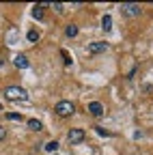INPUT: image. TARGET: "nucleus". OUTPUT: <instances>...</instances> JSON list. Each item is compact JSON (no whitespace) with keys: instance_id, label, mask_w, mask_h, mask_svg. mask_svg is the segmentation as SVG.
Segmentation results:
<instances>
[{"instance_id":"5","label":"nucleus","mask_w":153,"mask_h":155,"mask_svg":"<svg viewBox=\"0 0 153 155\" xmlns=\"http://www.w3.org/2000/svg\"><path fill=\"white\" fill-rule=\"evenodd\" d=\"M106 50H108V43L106 41H95V43H88V48H86L88 54H101Z\"/></svg>"},{"instance_id":"16","label":"nucleus","mask_w":153,"mask_h":155,"mask_svg":"<svg viewBox=\"0 0 153 155\" xmlns=\"http://www.w3.org/2000/svg\"><path fill=\"white\" fill-rule=\"evenodd\" d=\"M52 7H54V11H56V13H63V11H65V7H63L61 2H54Z\"/></svg>"},{"instance_id":"6","label":"nucleus","mask_w":153,"mask_h":155,"mask_svg":"<svg viewBox=\"0 0 153 155\" xmlns=\"http://www.w3.org/2000/svg\"><path fill=\"white\" fill-rule=\"evenodd\" d=\"M88 112H91L93 116H104V106H101L99 101H91V104H88Z\"/></svg>"},{"instance_id":"19","label":"nucleus","mask_w":153,"mask_h":155,"mask_svg":"<svg viewBox=\"0 0 153 155\" xmlns=\"http://www.w3.org/2000/svg\"><path fill=\"white\" fill-rule=\"evenodd\" d=\"M2 65H5V61H0V67H2Z\"/></svg>"},{"instance_id":"13","label":"nucleus","mask_w":153,"mask_h":155,"mask_svg":"<svg viewBox=\"0 0 153 155\" xmlns=\"http://www.w3.org/2000/svg\"><path fill=\"white\" fill-rule=\"evenodd\" d=\"M95 131H97L99 136H104V138H110V136H112V134H110L108 129H104V127H99V125H97V127H95Z\"/></svg>"},{"instance_id":"8","label":"nucleus","mask_w":153,"mask_h":155,"mask_svg":"<svg viewBox=\"0 0 153 155\" xmlns=\"http://www.w3.org/2000/svg\"><path fill=\"white\" fill-rule=\"evenodd\" d=\"M43 7H48V5H35L32 7V17L35 19H43Z\"/></svg>"},{"instance_id":"2","label":"nucleus","mask_w":153,"mask_h":155,"mask_svg":"<svg viewBox=\"0 0 153 155\" xmlns=\"http://www.w3.org/2000/svg\"><path fill=\"white\" fill-rule=\"evenodd\" d=\"M121 13L125 17H138L142 13V7L136 5V2H125V5H121Z\"/></svg>"},{"instance_id":"15","label":"nucleus","mask_w":153,"mask_h":155,"mask_svg":"<svg viewBox=\"0 0 153 155\" xmlns=\"http://www.w3.org/2000/svg\"><path fill=\"white\" fill-rule=\"evenodd\" d=\"M7 119H9V121H22V114H17V112H9V114H7Z\"/></svg>"},{"instance_id":"17","label":"nucleus","mask_w":153,"mask_h":155,"mask_svg":"<svg viewBox=\"0 0 153 155\" xmlns=\"http://www.w3.org/2000/svg\"><path fill=\"white\" fill-rule=\"evenodd\" d=\"M61 54H63V58H65V65H71V63H73V61H71V56H69V54H67L65 50H63Z\"/></svg>"},{"instance_id":"3","label":"nucleus","mask_w":153,"mask_h":155,"mask_svg":"<svg viewBox=\"0 0 153 155\" xmlns=\"http://www.w3.org/2000/svg\"><path fill=\"white\" fill-rule=\"evenodd\" d=\"M54 112L58 114V116H69V114L75 112V108H73L71 101H58V104L54 106Z\"/></svg>"},{"instance_id":"4","label":"nucleus","mask_w":153,"mask_h":155,"mask_svg":"<svg viewBox=\"0 0 153 155\" xmlns=\"http://www.w3.org/2000/svg\"><path fill=\"white\" fill-rule=\"evenodd\" d=\"M84 129H80V127H73V129H69V134H67V140L71 142V144H78V142H82L84 140Z\"/></svg>"},{"instance_id":"10","label":"nucleus","mask_w":153,"mask_h":155,"mask_svg":"<svg viewBox=\"0 0 153 155\" xmlns=\"http://www.w3.org/2000/svg\"><path fill=\"white\" fill-rule=\"evenodd\" d=\"M28 127H30L32 131H41V129H43V123L37 121V119H30V121H28Z\"/></svg>"},{"instance_id":"9","label":"nucleus","mask_w":153,"mask_h":155,"mask_svg":"<svg viewBox=\"0 0 153 155\" xmlns=\"http://www.w3.org/2000/svg\"><path fill=\"white\" fill-rule=\"evenodd\" d=\"M101 28H104L106 32L112 30V17H110V15H104V17H101Z\"/></svg>"},{"instance_id":"20","label":"nucleus","mask_w":153,"mask_h":155,"mask_svg":"<svg viewBox=\"0 0 153 155\" xmlns=\"http://www.w3.org/2000/svg\"><path fill=\"white\" fill-rule=\"evenodd\" d=\"M0 108H2V104H0Z\"/></svg>"},{"instance_id":"12","label":"nucleus","mask_w":153,"mask_h":155,"mask_svg":"<svg viewBox=\"0 0 153 155\" xmlns=\"http://www.w3.org/2000/svg\"><path fill=\"white\" fill-rule=\"evenodd\" d=\"M43 149H45V151H50V153H54L56 149H58V142H56V140H50V142H48Z\"/></svg>"},{"instance_id":"11","label":"nucleus","mask_w":153,"mask_h":155,"mask_svg":"<svg viewBox=\"0 0 153 155\" xmlns=\"http://www.w3.org/2000/svg\"><path fill=\"white\" fill-rule=\"evenodd\" d=\"M65 35H67V37H75V35H78V26H75V24H69V26L65 28Z\"/></svg>"},{"instance_id":"7","label":"nucleus","mask_w":153,"mask_h":155,"mask_svg":"<svg viewBox=\"0 0 153 155\" xmlns=\"http://www.w3.org/2000/svg\"><path fill=\"white\" fill-rule=\"evenodd\" d=\"M13 63H15V67H17V69H26V67L30 65V63H28V58H26L24 54H17V56L13 58Z\"/></svg>"},{"instance_id":"14","label":"nucleus","mask_w":153,"mask_h":155,"mask_svg":"<svg viewBox=\"0 0 153 155\" xmlns=\"http://www.w3.org/2000/svg\"><path fill=\"white\" fill-rule=\"evenodd\" d=\"M28 41H39V32H37V30H28Z\"/></svg>"},{"instance_id":"18","label":"nucleus","mask_w":153,"mask_h":155,"mask_svg":"<svg viewBox=\"0 0 153 155\" xmlns=\"http://www.w3.org/2000/svg\"><path fill=\"white\" fill-rule=\"evenodd\" d=\"M5 136H7V129H5V127H0V142L5 140Z\"/></svg>"},{"instance_id":"1","label":"nucleus","mask_w":153,"mask_h":155,"mask_svg":"<svg viewBox=\"0 0 153 155\" xmlns=\"http://www.w3.org/2000/svg\"><path fill=\"white\" fill-rule=\"evenodd\" d=\"M5 95H7V99H11V101L28 99V93H26L22 86H7V88H5Z\"/></svg>"}]
</instances>
